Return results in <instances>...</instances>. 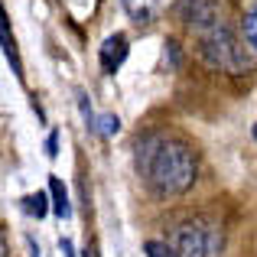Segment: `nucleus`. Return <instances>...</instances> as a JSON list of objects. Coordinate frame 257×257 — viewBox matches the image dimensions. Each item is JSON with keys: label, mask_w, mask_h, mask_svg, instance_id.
<instances>
[{"label": "nucleus", "mask_w": 257, "mask_h": 257, "mask_svg": "<svg viewBox=\"0 0 257 257\" xmlns=\"http://www.w3.org/2000/svg\"><path fill=\"white\" fill-rule=\"evenodd\" d=\"M94 131H98L101 137H114V134L120 131V117L117 114H101V117L94 120Z\"/></svg>", "instance_id": "nucleus-9"}, {"label": "nucleus", "mask_w": 257, "mask_h": 257, "mask_svg": "<svg viewBox=\"0 0 257 257\" xmlns=\"http://www.w3.org/2000/svg\"><path fill=\"white\" fill-rule=\"evenodd\" d=\"M23 208H26L30 215H36V218H43V215H46V208H49V205H46V192L26 195V199H23Z\"/></svg>", "instance_id": "nucleus-11"}, {"label": "nucleus", "mask_w": 257, "mask_h": 257, "mask_svg": "<svg viewBox=\"0 0 257 257\" xmlns=\"http://www.w3.org/2000/svg\"><path fill=\"white\" fill-rule=\"evenodd\" d=\"M120 4H124V13L134 23H153V20L166 10L170 0H120Z\"/></svg>", "instance_id": "nucleus-6"}, {"label": "nucleus", "mask_w": 257, "mask_h": 257, "mask_svg": "<svg viewBox=\"0 0 257 257\" xmlns=\"http://www.w3.org/2000/svg\"><path fill=\"white\" fill-rule=\"evenodd\" d=\"M49 192H52V208H56V215L59 218H69L72 215V205H69V192H65V186L62 182H59V176H52L49 179Z\"/></svg>", "instance_id": "nucleus-8"}, {"label": "nucleus", "mask_w": 257, "mask_h": 257, "mask_svg": "<svg viewBox=\"0 0 257 257\" xmlns=\"http://www.w3.org/2000/svg\"><path fill=\"white\" fill-rule=\"evenodd\" d=\"M134 166L147 189L157 195H182L192 189L199 163L195 150L170 134H144L134 144Z\"/></svg>", "instance_id": "nucleus-1"}, {"label": "nucleus", "mask_w": 257, "mask_h": 257, "mask_svg": "<svg viewBox=\"0 0 257 257\" xmlns=\"http://www.w3.org/2000/svg\"><path fill=\"white\" fill-rule=\"evenodd\" d=\"M173 13H176V20H182L186 26H192L195 33L221 23V7L215 4V0H176Z\"/></svg>", "instance_id": "nucleus-4"}, {"label": "nucleus", "mask_w": 257, "mask_h": 257, "mask_svg": "<svg viewBox=\"0 0 257 257\" xmlns=\"http://www.w3.org/2000/svg\"><path fill=\"white\" fill-rule=\"evenodd\" d=\"M0 43H4V56H7V62H10L13 75H17V78H23V65H20L17 43H13V36H10V26H7V20L0 23Z\"/></svg>", "instance_id": "nucleus-7"}, {"label": "nucleus", "mask_w": 257, "mask_h": 257, "mask_svg": "<svg viewBox=\"0 0 257 257\" xmlns=\"http://www.w3.org/2000/svg\"><path fill=\"white\" fill-rule=\"evenodd\" d=\"M98 59H101L104 75H114V72L124 65V59H127V36H124V33H111V36L101 43Z\"/></svg>", "instance_id": "nucleus-5"}, {"label": "nucleus", "mask_w": 257, "mask_h": 257, "mask_svg": "<svg viewBox=\"0 0 257 257\" xmlns=\"http://www.w3.org/2000/svg\"><path fill=\"white\" fill-rule=\"evenodd\" d=\"M85 257H98V251H94V247H88V251H85Z\"/></svg>", "instance_id": "nucleus-15"}, {"label": "nucleus", "mask_w": 257, "mask_h": 257, "mask_svg": "<svg viewBox=\"0 0 257 257\" xmlns=\"http://www.w3.org/2000/svg\"><path fill=\"white\" fill-rule=\"evenodd\" d=\"M144 251H147V257H176V247L166 244V241H147Z\"/></svg>", "instance_id": "nucleus-12"}, {"label": "nucleus", "mask_w": 257, "mask_h": 257, "mask_svg": "<svg viewBox=\"0 0 257 257\" xmlns=\"http://www.w3.org/2000/svg\"><path fill=\"white\" fill-rule=\"evenodd\" d=\"M199 56L205 59L212 69L228 72V75H238V72L251 69V59H247L244 46L238 43V36H234L225 23L208 26V30L199 33Z\"/></svg>", "instance_id": "nucleus-2"}, {"label": "nucleus", "mask_w": 257, "mask_h": 257, "mask_svg": "<svg viewBox=\"0 0 257 257\" xmlns=\"http://www.w3.org/2000/svg\"><path fill=\"white\" fill-rule=\"evenodd\" d=\"M176 257H218L221 231L212 221H186L173 234Z\"/></svg>", "instance_id": "nucleus-3"}, {"label": "nucleus", "mask_w": 257, "mask_h": 257, "mask_svg": "<svg viewBox=\"0 0 257 257\" xmlns=\"http://www.w3.org/2000/svg\"><path fill=\"white\" fill-rule=\"evenodd\" d=\"M56 147H59V137H56V134H49V140H46V153H49V157H56Z\"/></svg>", "instance_id": "nucleus-13"}, {"label": "nucleus", "mask_w": 257, "mask_h": 257, "mask_svg": "<svg viewBox=\"0 0 257 257\" xmlns=\"http://www.w3.org/2000/svg\"><path fill=\"white\" fill-rule=\"evenodd\" d=\"M241 30H244L247 46H251V49H257V4L244 13V23H241Z\"/></svg>", "instance_id": "nucleus-10"}, {"label": "nucleus", "mask_w": 257, "mask_h": 257, "mask_svg": "<svg viewBox=\"0 0 257 257\" xmlns=\"http://www.w3.org/2000/svg\"><path fill=\"white\" fill-rule=\"evenodd\" d=\"M254 140H257V124H254Z\"/></svg>", "instance_id": "nucleus-16"}, {"label": "nucleus", "mask_w": 257, "mask_h": 257, "mask_svg": "<svg viewBox=\"0 0 257 257\" xmlns=\"http://www.w3.org/2000/svg\"><path fill=\"white\" fill-rule=\"evenodd\" d=\"M59 247H62V254H65V257H75V251H72V241H69V238L59 241Z\"/></svg>", "instance_id": "nucleus-14"}]
</instances>
